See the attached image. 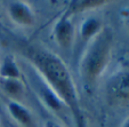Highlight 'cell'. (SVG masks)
I'll use <instances>...</instances> for the list:
<instances>
[{"label": "cell", "instance_id": "11", "mask_svg": "<svg viewBox=\"0 0 129 127\" xmlns=\"http://www.w3.org/2000/svg\"><path fill=\"white\" fill-rule=\"evenodd\" d=\"M106 3L107 1H105V0H76V1H71L65 14L73 16L74 14H78V13H85L88 10L101 8Z\"/></svg>", "mask_w": 129, "mask_h": 127}, {"label": "cell", "instance_id": "13", "mask_svg": "<svg viewBox=\"0 0 129 127\" xmlns=\"http://www.w3.org/2000/svg\"><path fill=\"white\" fill-rule=\"evenodd\" d=\"M121 127H129V118H127V119L124 120V122L122 124Z\"/></svg>", "mask_w": 129, "mask_h": 127}, {"label": "cell", "instance_id": "12", "mask_svg": "<svg viewBox=\"0 0 129 127\" xmlns=\"http://www.w3.org/2000/svg\"><path fill=\"white\" fill-rule=\"evenodd\" d=\"M44 127H64L62 124L57 122L56 120H47L45 122V126Z\"/></svg>", "mask_w": 129, "mask_h": 127}, {"label": "cell", "instance_id": "7", "mask_svg": "<svg viewBox=\"0 0 129 127\" xmlns=\"http://www.w3.org/2000/svg\"><path fill=\"white\" fill-rule=\"evenodd\" d=\"M6 109H7V112L10 116V118L21 127L33 126V116H32L31 111L21 102L8 100Z\"/></svg>", "mask_w": 129, "mask_h": 127}, {"label": "cell", "instance_id": "9", "mask_svg": "<svg viewBox=\"0 0 129 127\" xmlns=\"http://www.w3.org/2000/svg\"><path fill=\"white\" fill-rule=\"evenodd\" d=\"M102 30H103V24L98 18H96V17H87L81 23L79 33H80V37L83 41L89 42L97 34H100L102 32Z\"/></svg>", "mask_w": 129, "mask_h": 127}, {"label": "cell", "instance_id": "6", "mask_svg": "<svg viewBox=\"0 0 129 127\" xmlns=\"http://www.w3.org/2000/svg\"><path fill=\"white\" fill-rule=\"evenodd\" d=\"M54 40L61 48L69 49L73 44L76 37V28L73 25L72 16L64 13L53 28Z\"/></svg>", "mask_w": 129, "mask_h": 127}, {"label": "cell", "instance_id": "4", "mask_svg": "<svg viewBox=\"0 0 129 127\" xmlns=\"http://www.w3.org/2000/svg\"><path fill=\"white\" fill-rule=\"evenodd\" d=\"M106 96L112 104H129V68L121 69L109 79Z\"/></svg>", "mask_w": 129, "mask_h": 127}, {"label": "cell", "instance_id": "14", "mask_svg": "<svg viewBox=\"0 0 129 127\" xmlns=\"http://www.w3.org/2000/svg\"><path fill=\"white\" fill-rule=\"evenodd\" d=\"M127 30H128V34H129V15H128V20H127Z\"/></svg>", "mask_w": 129, "mask_h": 127}, {"label": "cell", "instance_id": "8", "mask_svg": "<svg viewBox=\"0 0 129 127\" xmlns=\"http://www.w3.org/2000/svg\"><path fill=\"white\" fill-rule=\"evenodd\" d=\"M0 90L8 97V100L21 102L25 95V88L23 79H0Z\"/></svg>", "mask_w": 129, "mask_h": 127}, {"label": "cell", "instance_id": "2", "mask_svg": "<svg viewBox=\"0 0 129 127\" xmlns=\"http://www.w3.org/2000/svg\"><path fill=\"white\" fill-rule=\"evenodd\" d=\"M112 33L107 29L89 41L80 61V73L87 85H94L107 69L112 57Z\"/></svg>", "mask_w": 129, "mask_h": 127}, {"label": "cell", "instance_id": "3", "mask_svg": "<svg viewBox=\"0 0 129 127\" xmlns=\"http://www.w3.org/2000/svg\"><path fill=\"white\" fill-rule=\"evenodd\" d=\"M31 70L29 72V80L31 84L33 90L36 92L37 96L41 101V103L48 109L49 111H51L55 115H59L62 113L65 109L68 108L65 107L63 102L61 101V98L53 92L50 87L47 85V83L41 78L38 72L30 65Z\"/></svg>", "mask_w": 129, "mask_h": 127}, {"label": "cell", "instance_id": "5", "mask_svg": "<svg viewBox=\"0 0 129 127\" xmlns=\"http://www.w3.org/2000/svg\"><path fill=\"white\" fill-rule=\"evenodd\" d=\"M7 14L14 24L22 28L33 27L36 14L31 5L22 0H13L7 3Z\"/></svg>", "mask_w": 129, "mask_h": 127}, {"label": "cell", "instance_id": "10", "mask_svg": "<svg viewBox=\"0 0 129 127\" xmlns=\"http://www.w3.org/2000/svg\"><path fill=\"white\" fill-rule=\"evenodd\" d=\"M0 79H23L22 70L13 56H6L0 62Z\"/></svg>", "mask_w": 129, "mask_h": 127}, {"label": "cell", "instance_id": "1", "mask_svg": "<svg viewBox=\"0 0 129 127\" xmlns=\"http://www.w3.org/2000/svg\"><path fill=\"white\" fill-rule=\"evenodd\" d=\"M29 59L30 65L41 76L47 85L71 111L76 119L77 127H87L85 116L80 109L76 83L66 64L57 55L44 49L31 50Z\"/></svg>", "mask_w": 129, "mask_h": 127}]
</instances>
